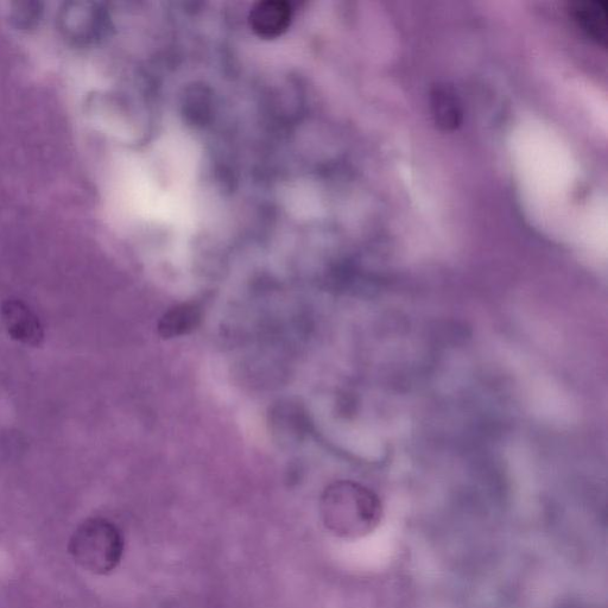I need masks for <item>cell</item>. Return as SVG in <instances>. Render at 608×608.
Returning <instances> with one entry per match:
<instances>
[{
    "mask_svg": "<svg viewBox=\"0 0 608 608\" xmlns=\"http://www.w3.org/2000/svg\"><path fill=\"white\" fill-rule=\"evenodd\" d=\"M6 328L12 338L27 345H38L43 338L40 321L21 301L9 300L2 310Z\"/></svg>",
    "mask_w": 608,
    "mask_h": 608,
    "instance_id": "4",
    "label": "cell"
},
{
    "mask_svg": "<svg viewBox=\"0 0 608 608\" xmlns=\"http://www.w3.org/2000/svg\"><path fill=\"white\" fill-rule=\"evenodd\" d=\"M271 423L274 427V433L285 442L301 440L306 433V416H304L300 407L295 404L285 403L280 405L272 413Z\"/></svg>",
    "mask_w": 608,
    "mask_h": 608,
    "instance_id": "8",
    "label": "cell"
},
{
    "mask_svg": "<svg viewBox=\"0 0 608 608\" xmlns=\"http://www.w3.org/2000/svg\"><path fill=\"white\" fill-rule=\"evenodd\" d=\"M201 320L202 308L199 303H180L162 315L158 321L157 331L163 339L180 338L195 331Z\"/></svg>",
    "mask_w": 608,
    "mask_h": 608,
    "instance_id": "5",
    "label": "cell"
},
{
    "mask_svg": "<svg viewBox=\"0 0 608 608\" xmlns=\"http://www.w3.org/2000/svg\"><path fill=\"white\" fill-rule=\"evenodd\" d=\"M69 550L88 572L109 574L122 561L124 537L116 524L105 518H92L76 529Z\"/></svg>",
    "mask_w": 608,
    "mask_h": 608,
    "instance_id": "2",
    "label": "cell"
},
{
    "mask_svg": "<svg viewBox=\"0 0 608 608\" xmlns=\"http://www.w3.org/2000/svg\"><path fill=\"white\" fill-rule=\"evenodd\" d=\"M433 106L435 107L436 120L441 125L452 128L459 123L461 116L459 105L456 104V99L447 88L436 90Z\"/></svg>",
    "mask_w": 608,
    "mask_h": 608,
    "instance_id": "10",
    "label": "cell"
},
{
    "mask_svg": "<svg viewBox=\"0 0 608 608\" xmlns=\"http://www.w3.org/2000/svg\"><path fill=\"white\" fill-rule=\"evenodd\" d=\"M43 11V4L40 2L11 3L9 19L12 27L18 30H31L40 24Z\"/></svg>",
    "mask_w": 608,
    "mask_h": 608,
    "instance_id": "9",
    "label": "cell"
},
{
    "mask_svg": "<svg viewBox=\"0 0 608 608\" xmlns=\"http://www.w3.org/2000/svg\"><path fill=\"white\" fill-rule=\"evenodd\" d=\"M60 33L74 46L84 47L97 42L106 30V17L97 4L71 2L63 5L57 15Z\"/></svg>",
    "mask_w": 608,
    "mask_h": 608,
    "instance_id": "3",
    "label": "cell"
},
{
    "mask_svg": "<svg viewBox=\"0 0 608 608\" xmlns=\"http://www.w3.org/2000/svg\"><path fill=\"white\" fill-rule=\"evenodd\" d=\"M291 18L289 6L280 2L259 4L251 14L252 28L264 37H275L288 28Z\"/></svg>",
    "mask_w": 608,
    "mask_h": 608,
    "instance_id": "6",
    "label": "cell"
},
{
    "mask_svg": "<svg viewBox=\"0 0 608 608\" xmlns=\"http://www.w3.org/2000/svg\"><path fill=\"white\" fill-rule=\"evenodd\" d=\"M320 513L323 525L335 536L358 538L375 529L382 506L370 490L351 481H338L322 493Z\"/></svg>",
    "mask_w": 608,
    "mask_h": 608,
    "instance_id": "1",
    "label": "cell"
},
{
    "mask_svg": "<svg viewBox=\"0 0 608 608\" xmlns=\"http://www.w3.org/2000/svg\"><path fill=\"white\" fill-rule=\"evenodd\" d=\"M573 17L579 27L595 42L606 44L607 40V4L606 2H581L575 4Z\"/></svg>",
    "mask_w": 608,
    "mask_h": 608,
    "instance_id": "7",
    "label": "cell"
}]
</instances>
